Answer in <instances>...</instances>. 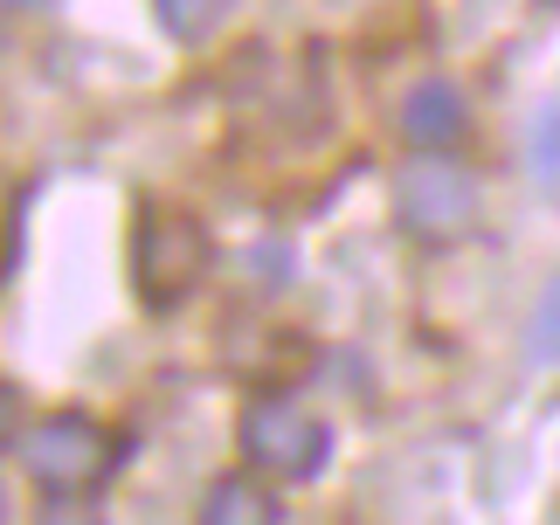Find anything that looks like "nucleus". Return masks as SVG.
<instances>
[{"label": "nucleus", "mask_w": 560, "mask_h": 525, "mask_svg": "<svg viewBox=\"0 0 560 525\" xmlns=\"http://www.w3.org/2000/svg\"><path fill=\"white\" fill-rule=\"evenodd\" d=\"M464 125H470V104H464V91H457L450 77H422L416 91L401 97V139H408V145H422V152L457 145V139H464Z\"/></svg>", "instance_id": "obj_5"}, {"label": "nucleus", "mask_w": 560, "mask_h": 525, "mask_svg": "<svg viewBox=\"0 0 560 525\" xmlns=\"http://www.w3.org/2000/svg\"><path fill=\"white\" fill-rule=\"evenodd\" d=\"M526 152H533V173L547 187H560V97L533 112V131H526Z\"/></svg>", "instance_id": "obj_9"}, {"label": "nucleus", "mask_w": 560, "mask_h": 525, "mask_svg": "<svg viewBox=\"0 0 560 525\" xmlns=\"http://www.w3.org/2000/svg\"><path fill=\"white\" fill-rule=\"evenodd\" d=\"M214 270V235L187 208H145L132 229V283L153 312H174Z\"/></svg>", "instance_id": "obj_1"}, {"label": "nucleus", "mask_w": 560, "mask_h": 525, "mask_svg": "<svg viewBox=\"0 0 560 525\" xmlns=\"http://www.w3.org/2000/svg\"><path fill=\"white\" fill-rule=\"evenodd\" d=\"M201 525H284V505L264 477H214L208 498H201Z\"/></svg>", "instance_id": "obj_6"}, {"label": "nucleus", "mask_w": 560, "mask_h": 525, "mask_svg": "<svg viewBox=\"0 0 560 525\" xmlns=\"http://www.w3.org/2000/svg\"><path fill=\"white\" fill-rule=\"evenodd\" d=\"M395 208H401L408 235H422V243H450V235H464L470 222H478V180H470L464 166H450V160L429 152V160L401 166Z\"/></svg>", "instance_id": "obj_4"}, {"label": "nucleus", "mask_w": 560, "mask_h": 525, "mask_svg": "<svg viewBox=\"0 0 560 525\" xmlns=\"http://www.w3.org/2000/svg\"><path fill=\"white\" fill-rule=\"evenodd\" d=\"M160 21H166V35L174 42H201L222 28V14H229V0H153Z\"/></svg>", "instance_id": "obj_7"}, {"label": "nucleus", "mask_w": 560, "mask_h": 525, "mask_svg": "<svg viewBox=\"0 0 560 525\" xmlns=\"http://www.w3.org/2000/svg\"><path fill=\"white\" fill-rule=\"evenodd\" d=\"M21 8H42V0H21Z\"/></svg>", "instance_id": "obj_12"}, {"label": "nucleus", "mask_w": 560, "mask_h": 525, "mask_svg": "<svg viewBox=\"0 0 560 525\" xmlns=\"http://www.w3.org/2000/svg\"><path fill=\"white\" fill-rule=\"evenodd\" d=\"M21 464L42 491H62V498H83L97 491L118 464V443L112 429L91 422V415H42V422L21 435Z\"/></svg>", "instance_id": "obj_2"}, {"label": "nucleus", "mask_w": 560, "mask_h": 525, "mask_svg": "<svg viewBox=\"0 0 560 525\" xmlns=\"http://www.w3.org/2000/svg\"><path fill=\"white\" fill-rule=\"evenodd\" d=\"M8 429H14V387L0 381V435H8Z\"/></svg>", "instance_id": "obj_10"}, {"label": "nucleus", "mask_w": 560, "mask_h": 525, "mask_svg": "<svg viewBox=\"0 0 560 525\" xmlns=\"http://www.w3.org/2000/svg\"><path fill=\"white\" fill-rule=\"evenodd\" d=\"M526 353L540 366H560V277L540 291V304H533V325H526Z\"/></svg>", "instance_id": "obj_8"}, {"label": "nucleus", "mask_w": 560, "mask_h": 525, "mask_svg": "<svg viewBox=\"0 0 560 525\" xmlns=\"http://www.w3.org/2000/svg\"><path fill=\"white\" fill-rule=\"evenodd\" d=\"M0 518H8V498H0Z\"/></svg>", "instance_id": "obj_11"}, {"label": "nucleus", "mask_w": 560, "mask_h": 525, "mask_svg": "<svg viewBox=\"0 0 560 525\" xmlns=\"http://www.w3.org/2000/svg\"><path fill=\"white\" fill-rule=\"evenodd\" d=\"M243 456L256 470H270V477H318L326 470V456H332V429L318 422L312 408H298L284 401V394H270V401H249L243 408Z\"/></svg>", "instance_id": "obj_3"}]
</instances>
